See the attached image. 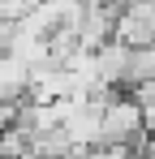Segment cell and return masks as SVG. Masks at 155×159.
<instances>
[{"label": "cell", "instance_id": "6da1fadb", "mask_svg": "<svg viewBox=\"0 0 155 159\" xmlns=\"http://www.w3.org/2000/svg\"><path fill=\"white\" fill-rule=\"evenodd\" d=\"M147 133V112H142V99L134 95H112L103 103V142L108 146H129L134 138Z\"/></svg>", "mask_w": 155, "mask_h": 159}, {"label": "cell", "instance_id": "7a4b0ae2", "mask_svg": "<svg viewBox=\"0 0 155 159\" xmlns=\"http://www.w3.org/2000/svg\"><path fill=\"white\" fill-rule=\"evenodd\" d=\"M142 112H147V138L155 142V99H151V103H142Z\"/></svg>", "mask_w": 155, "mask_h": 159}]
</instances>
